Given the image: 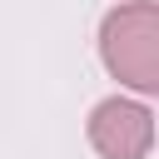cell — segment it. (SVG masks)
<instances>
[{"instance_id": "cell-1", "label": "cell", "mask_w": 159, "mask_h": 159, "mask_svg": "<svg viewBox=\"0 0 159 159\" xmlns=\"http://www.w3.org/2000/svg\"><path fill=\"white\" fill-rule=\"evenodd\" d=\"M99 50L114 80H124L139 94H154L159 89V5L129 0L114 15H104Z\"/></svg>"}, {"instance_id": "cell-2", "label": "cell", "mask_w": 159, "mask_h": 159, "mask_svg": "<svg viewBox=\"0 0 159 159\" xmlns=\"http://www.w3.org/2000/svg\"><path fill=\"white\" fill-rule=\"evenodd\" d=\"M154 139V114L129 99H104L89 114V144L104 159H144Z\"/></svg>"}]
</instances>
